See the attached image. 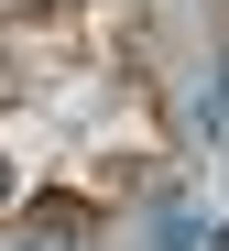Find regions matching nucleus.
<instances>
[{
	"label": "nucleus",
	"mask_w": 229,
	"mask_h": 251,
	"mask_svg": "<svg viewBox=\"0 0 229 251\" xmlns=\"http://www.w3.org/2000/svg\"><path fill=\"white\" fill-rule=\"evenodd\" d=\"M207 131H229V55H218V88H207Z\"/></svg>",
	"instance_id": "f257e3e1"
}]
</instances>
